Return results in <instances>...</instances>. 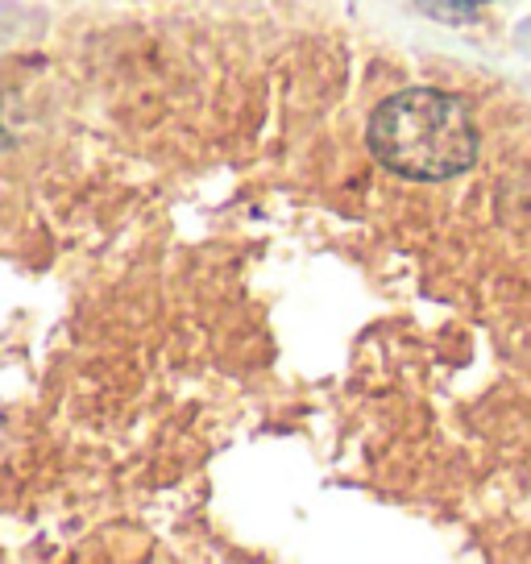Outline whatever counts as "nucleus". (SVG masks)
<instances>
[{
	"label": "nucleus",
	"mask_w": 531,
	"mask_h": 564,
	"mask_svg": "<svg viewBox=\"0 0 531 564\" xmlns=\"http://www.w3.org/2000/svg\"><path fill=\"white\" fill-rule=\"evenodd\" d=\"M370 154L399 178L441 183L469 171L478 159V124L457 96L436 88H408L373 108Z\"/></svg>",
	"instance_id": "1"
},
{
	"label": "nucleus",
	"mask_w": 531,
	"mask_h": 564,
	"mask_svg": "<svg viewBox=\"0 0 531 564\" xmlns=\"http://www.w3.org/2000/svg\"><path fill=\"white\" fill-rule=\"evenodd\" d=\"M432 18H444V21H460L469 18L478 4H486V0H420Z\"/></svg>",
	"instance_id": "2"
}]
</instances>
